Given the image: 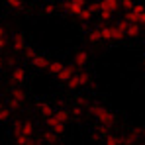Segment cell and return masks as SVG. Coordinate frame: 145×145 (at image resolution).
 Instances as JSON below:
<instances>
[{
  "instance_id": "4fadbf2b",
  "label": "cell",
  "mask_w": 145,
  "mask_h": 145,
  "mask_svg": "<svg viewBox=\"0 0 145 145\" xmlns=\"http://www.w3.org/2000/svg\"><path fill=\"white\" fill-rule=\"evenodd\" d=\"M120 6V0H100V10H110L116 12V8Z\"/></svg>"
},
{
  "instance_id": "d590c367",
  "label": "cell",
  "mask_w": 145,
  "mask_h": 145,
  "mask_svg": "<svg viewBox=\"0 0 145 145\" xmlns=\"http://www.w3.org/2000/svg\"><path fill=\"white\" fill-rule=\"evenodd\" d=\"M141 31H143V33H145V24H143V27H141Z\"/></svg>"
},
{
  "instance_id": "4dcf8cb0",
  "label": "cell",
  "mask_w": 145,
  "mask_h": 145,
  "mask_svg": "<svg viewBox=\"0 0 145 145\" xmlns=\"http://www.w3.org/2000/svg\"><path fill=\"white\" fill-rule=\"evenodd\" d=\"M24 55H25V57H27V59H31V57L35 55V51H33V49H31V47H25V49H24Z\"/></svg>"
},
{
  "instance_id": "d4e9b609",
  "label": "cell",
  "mask_w": 145,
  "mask_h": 145,
  "mask_svg": "<svg viewBox=\"0 0 145 145\" xmlns=\"http://www.w3.org/2000/svg\"><path fill=\"white\" fill-rule=\"evenodd\" d=\"M120 4H121V8H123L125 12H129V10L135 6V2H133V0H120Z\"/></svg>"
},
{
  "instance_id": "f1b7e54d",
  "label": "cell",
  "mask_w": 145,
  "mask_h": 145,
  "mask_svg": "<svg viewBox=\"0 0 145 145\" xmlns=\"http://www.w3.org/2000/svg\"><path fill=\"white\" fill-rule=\"evenodd\" d=\"M118 27H120L121 31H123V33H125V29H127V25H129V22H127V20H125V18H123V20H120V22H118Z\"/></svg>"
},
{
  "instance_id": "ba28073f",
  "label": "cell",
  "mask_w": 145,
  "mask_h": 145,
  "mask_svg": "<svg viewBox=\"0 0 145 145\" xmlns=\"http://www.w3.org/2000/svg\"><path fill=\"white\" fill-rule=\"evenodd\" d=\"M143 31H141V24H137V22H129V25H127V29H125V35L127 37H139Z\"/></svg>"
},
{
  "instance_id": "7a4b0ae2",
  "label": "cell",
  "mask_w": 145,
  "mask_h": 145,
  "mask_svg": "<svg viewBox=\"0 0 145 145\" xmlns=\"http://www.w3.org/2000/svg\"><path fill=\"white\" fill-rule=\"evenodd\" d=\"M98 29H100V39L102 41H120V39L125 37V33L118 25H102Z\"/></svg>"
},
{
  "instance_id": "e575fe53",
  "label": "cell",
  "mask_w": 145,
  "mask_h": 145,
  "mask_svg": "<svg viewBox=\"0 0 145 145\" xmlns=\"http://www.w3.org/2000/svg\"><path fill=\"white\" fill-rule=\"evenodd\" d=\"M141 133H143V137H145V127H141Z\"/></svg>"
},
{
  "instance_id": "3957f363",
  "label": "cell",
  "mask_w": 145,
  "mask_h": 145,
  "mask_svg": "<svg viewBox=\"0 0 145 145\" xmlns=\"http://www.w3.org/2000/svg\"><path fill=\"white\" fill-rule=\"evenodd\" d=\"M88 80H90V74L86 71H80V72H72V76L67 80V86L71 88V90H76V88H80V86H84V84H88Z\"/></svg>"
},
{
  "instance_id": "8992f818",
  "label": "cell",
  "mask_w": 145,
  "mask_h": 145,
  "mask_svg": "<svg viewBox=\"0 0 145 145\" xmlns=\"http://www.w3.org/2000/svg\"><path fill=\"white\" fill-rule=\"evenodd\" d=\"M65 121H59V120H55L53 116H49L47 118V129H51V131H55L57 135H63L65 133Z\"/></svg>"
},
{
  "instance_id": "8fae6325",
  "label": "cell",
  "mask_w": 145,
  "mask_h": 145,
  "mask_svg": "<svg viewBox=\"0 0 145 145\" xmlns=\"http://www.w3.org/2000/svg\"><path fill=\"white\" fill-rule=\"evenodd\" d=\"M72 72H74V69H72L71 65H63V69L57 72V80H61V82H67L69 78L72 76Z\"/></svg>"
},
{
  "instance_id": "6da1fadb",
  "label": "cell",
  "mask_w": 145,
  "mask_h": 145,
  "mask_svg": "<svg viewBox=\"0 0 145 145\" xmlns=\"http://www.w3.org/2000/svg\"><path fill=\"white\" fill-rule=\"evenodd\" d=\"M88 112L92 114V118L100 123V125H106V127H110V125H114V114H112V110H108V108H104V106H98V104H90L88 106Z\"/></svg>"
},
{
  "instance_id": "d6986e66",
  "label": "cell",
  "mask_w": 145,
  "mask_h": 145,
  "mask_svg": "<svg viewBox=\"0 0 145 145\" xmlns=\"http://www.w3.org/2000/svg\"><path fill=\"white\" fill-rule=\"evenodd\" d=\"M10 96L16 98L18 102H24L25 100V90L24 88H12V90H10Z\"/></svg>"
},
{
  "instance_id": "9a60e30c",
  "label": "cell",
  "mask_w": 145,
  "mask_h": 145,
  "mask_svg": "<svg viewBox=\"0 0 145 145\" xmlns=\"http://www.w3.org/2000/svg\"><path fill=\"white\" fill-rule=\"evenodd\" d=\"M41 141H43V143H57V141H59V135H57L55 131L47 129V131L41 135Z\"/></svg>"
},
{
  "instance_id": "7402d4cb",
  "label": "cell",
  "mask_w": 145,
  "mask_h": 145,
  "mask_svg": "<svg viewBox=\"0 0 145 145\" xmlns=\"http://www.w3.org/2000/svg\"><path fill=\"white\" fill-rule=\"evenodd\" d=\"M6 4H8L12 10H24V2H22V0H6Z\"/></svg>"
},
{
  "instance_id": "e0dca14e",
  "label": "cell",
  "mask_w": 145,
  "mask_h": 145,
  "mask_svg": "<svg viewBox=\"0 0 145 145\" xmlns=\"http://www.w3.org/2000/svg\"><path fill=\"white\" fill-rule=\"evenodd\" d=\"M104 143H106V145H118V143H123V137H121V135H110V133H108V135L104 137Z\"/></svg>"
},
{
  "instance_id": "484cf974",
  "label": "cell",
  "mask_w": 145,
  "mask_h": 145,
  "mask_svg": "<svg viewBox=\"0 0 145 145\" xmlns=\"http://www.w3.org/2000/svg\"><path fill=\"white\" fill-rule=\"evenodd\" d=\"M20 104H22V102H18L16 98L8 96V106H10V110H14V108H20Z\"/></svg>"
},
{
  "instance_id": "603a6c76",
  "label": "cell",
  "mask_w": 145,
  "mask_h": 145,
  "mask_svg": "<svg viewBox=\"0 0 145 145\" xmlns=\"http://www.w3.org/2000/svg\"><path fill=\"white\" fill-rule=\"evenodd\" d=\"M10 114H12V112H10V108H6V106L0 102V121L8 120V118H10Z\"/></svg>"
},
{
  "instance_id": "8d00e7d4",
  "label": "cell",
  "mask_w": 145,
  "mask_h": 145,
  "mask_svg": "<svg viewBox=\"0 0 145 145\" xmlns=\"http://www.w3.org/2000/svg\"><path fill=\"white\" fill-rule=\"evenodd\" d=\"M143 69H145V57H143Z\"/></svg>"
},
{
  "instance_id": "836d02e7",
  "label": "cell",
  "mask_w": 145,
  "mask_h": 145,
  "mask_svg": "<svg viewBox=\"0 0 145 145\" xmlns=\"http://www.w3.org/2000/svg\"><path fill=\"white\" fill-rule=\"evenodd\" d=\"M139 24H141V25L145 24V12H143V14H141V20H139Z\"/></svg>"
},
{
  "instance_id": "4316f807",
  "label": "cell",
  "mask_w": 145,
  "mask_h": 145,
  "mask_svg": "<svg viewBox=\"0 0 145 145\" xmlns=\"http://www.w3.org/2000/svg\"><path fill=\"white\" fill-rule=\"evenodd\" d=\"M4 45H6V29L0 27V51L4 49Z\"/></svg>"
},
{
  "instance_id": "f546056e",
  "label": "cell",
  "mask_w": 145,
  "mask_h": 145,
  "mask_svg": "<svg viewBox=\"0 0 145 145\" xmlns=\"http://www.w3.org/2000/svg\"><path fill=\"white\" fill-rule=\"evenodd\" d=\"M71 114L74 116V118H80V116H82V108H80V106H74V108L71 110Z\"/></svg>"
},
{
  "instance_id": "d6a6232c",
  "label": "cell",
  "mask_w": 145,
  "mask_h": 145,
  "mask_svg": "<svg viewBox=\"0 0 145 145\" xmlns=\"http://www.w3.org/2000/svg\"><path fill=\"white\" fill-rule=\"evenodd\" d=\"M45 12H47V14H53V12H55V6H53V4H47V6H45Z\"/></svg>"
},
{
  "instance_id": "277c9868",
  "label": "cell",
  "mask_w": 145,
  "mask_h": 145,
  "mask_svg": "<svg viewBox=\"0 0 145 145\" xmlns=\"http://www.w3.org/2000/svg\"><path fill=\"white\" fill-rule=\"evenodd\" d=\"M33 131H35V127H33L31 121H16L14 127H12L14 135H29V137H33Z\"/></svg>"
},
{
  "instance_id": "1f68e13d",
  "label": "cell",
  "mask_w": 145,
  "mask_h": 145,
  "mask_svg": "<svg viewBox=\"0 0 145 145\" xmlns=\"http://www.w3.org/2000/svg\"><path fill=\"white\" fill-rule=\"evenodd\" d=\"M123 143H125V145H131V143H137V141H135L131 135H125V137H123Z\"/></svg>"
},
{
  "instance_id": "2e32d148",
  "label": "cell",
  "mask_w": 145,
  "mask_h": 145,
  "mask_svg": "<svg viewBox=\"0 0 145 145\" xmlns=\"http://www.w3.org/2000/svg\"><path fill=\"white\" fill-rule=\"evenodd\" d=\"M92 14H94V12L90 10V6H84V8L78 12V16H76V18H78L80 22H88V20L92 18Z\"/></svg>"
},
{
  "instance_id": "83f0119b",
  "label": "cell",
  "mask_w": 145,
  "mask_h": 145,
  "mask_svg": "<svg viewBox=\"0 0 145 145\" xmlns=\"http://www.w3.org/2000/svg\"><path fill=\"white\" fill-rule=\"evenodd\" d=\"M98 12H100V18L102 20H110L114 16V12H110V10H98Z\"/></svg>"
},
{
  "instance_id": "ac0fdd59",
  "label": "cell",
  "mask_w": 145,
  "mask_h": 145,
  "mask_svg": "<svg viewBox=\"0 0 145 145\" xmlns=\"http://www.w3.org/2000/svg\"><path fill=\"white\" fill-rule=\"evenodd\" d=\"M51 116H53L55 120H59V121H65V123H67V120H69V116H71V114H69L67 110H55V112H53Z\"/></svg>"
},
{
  "instance_id": "ffe728a7",
  "label": "cell",
  "mask_w": 145,
  "mask_h": 145,
  "mask_svg": "<svg viewBox=\"0 0 145 145\" xmlns=\"http://www.w3.org/2000/svg\"><path fill=\"white\" fill-rule=\"evenodd\" d=\"M14 139H16V143L18 145H33V137H29V135H14Z\"/></svg>"
},
{
  "instance_id": "30bf717a",
  "label": "cell",
  "mask_w": 145,
  "mask_h": 145,
  "mask_svg": "<svg viewBox=\"0 0 145 145\" xmlns=\"http://www.w3.org/2000/svg\"><path fill=\"white\" fill-rule=\"evenodd\" d=\"M29 61H31V65H33L35 69H47V67H49V61L43 57V55H39V53H35Z\"/></svg>"
},
{
  "instance_id": "9c48e42d",
  "label": "cell",
  "mask_w": 145,
  "mask_h": 145,
  "mask_svg": "<svg viewBox=\"0 0 145 145\" xmlns=\"http://www.w3.org/2000/svg\"><path fill=\"white\" fill-rule=\"evenodd\" d=\"M74 67H78V69H82L84 65H88V53L86 51H76L74 53Z\"/></svg>"
},
{
  "instance_id": "52a82bcc",
  "label": "cell",
  "mask_w": 145,
  "mask_h": 145,
  "mask_svg": "<svg viewBox=\"0 0 145 145\" xmlns=\"http://www.w3.org/2000/svg\"><path fill=\"white\" fill-rule=\"evenodd\" d=\"M25 78H27V74H25V71L22 67H16V69H12V72H10V80L14 84H24Z\"/></svg>"
},
{
  "instance_id": "5b68a950",
  "label": "cell",
  "mask_w": 145,
  "mask_h": 145,
  "mask_svg": "<svg viewBox=\"0 0 145 145\" xmlns=\"http://www.w3.org/2000/svg\"><path fill=\"white\" fill-rule=\"evenodd\" d=\"M84 6H86L84 0H67V2H65V10H67L71 16H78V12H80Z\"/></svg>"
},
{
  "instance_id": "5bb4252c",
  "label": "cell",
  "mask_w": 145,
  "mask_h": 145,
  "mask_svg": "<svg viewBox=\"0 0 145 145\" xmlns=\"http://www.w3.org/2000/svg\"><path fill=\"white\" fill-rule=\"evenodd\" d=\"M37 110H39V114H41V116H43L45 120H47L49 116H51V114L55 112V110H53V108L49 106L47 102H37Z\"/></svg>"
},
{
  "instance_id": "74e56055",
  "label": "cell",
  "mask_w": 145,
  "mask_h": 145,
  "mask_svg": "<svg viewBox=\"0 0 145 145\" xmlns=\"http://www.w3.org/2000/svg\"><path fill=\"white\" fill-rule=\"evenodd\" d=\"M0 67H2V61H0Z\"/></svg>"
},
{
  "instance_id": "7c38bea8",
  "label": "cell",
  "mask_w": 145,
  "mask_h": 145,
  "mask_svg": "<svg viewBox=\"0 0 145 145\" xmlns=\"http://www.w3.org/2000/svg\"><path fill=\"white\" fill-rule=\"evenodd\" d=\"M12 49L14 51H24L25 49V39L22 33H16L14 37H12Z\"/></svg>"
},
{
  "instance_id": "cb8c5ba5",
  "label": "cell",
  "mask_w": 145,
  "mask_h": 145,
  "mask_svg": "<svg viewBox=\"0 0 145 145\" xmlns=\"http://www.w3.org/2000/svg\"><path fill=\"white\" fill-rule=\"evenodd\" d=\"M88 41H94V43H96V41H102V39H100V29H90V31H88Z\"/></svg>"
},
{
  "instance_id": "44dd1931",
  "label": "cell",
  "mask_w": 145,
  "mask_h": 145,
  "mask_svg": "<svg viewBox=\"0 0 145 145\" xmlns=\"http://www.w3.org/2000/svg\"><path fill=\"white\" fill-rule=\"evenodd\" d=\"M47 69H49V72H51L53 76H57V72L63 69V63H61V61H53V63H49Z\"/></svg>"
}]
</instances>
